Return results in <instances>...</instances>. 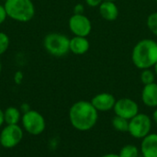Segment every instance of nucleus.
<instances>
[{
	"instance_id": "f257e3e1",
	"label": "nucleus",
	"mask_w": 157,
	"mask_h": 157,
	"mask_svg": "<svg viewBox=\"0 0 157 157\" xmlns=\"http://www.w3.org/2000/svg\"><path fill=\"white\" fill-rule=\"evenodd\" d=\"M98 120V111L89 101H77L69 109L70 123L77 131H90L97 124Z\"/></svg>"
},
{
	"instance_id": "f03ea898",
	"label": "nucleus",
	"mask_w": 157,
	"mask_h": 157,
	"mask_svg": "<svg viewBox=\"0 0 157 157\" xmlns=\"http://www.w3.org/2000/svg\"><path fill=\"white\" fill-rule=\"evenodd\" d=\"M133 64L142 70L150 69L157 63V42L154 40H140L133 48L132 53Z\"/></svg>"
},
{
	"instance_id": "7ed1b4c3",
	"label": "nucleus",
	"mask_w": 157,
	"mask_h": 157,
	"mask_svg": "<svg viewBox=\"0 0 157 157\" xmlns=\"http://www.w3.org/2000/svg\"><path fill=\"white\" fill-rule=\"evenodd\" d=\"M4 6L7 17L17 22H29L35 15V6L31 0H6Z\"/></svg>"
},
{
	"instance_id": "20e7f679",
	"label": "nucleus",
	"mask_w": 157,
	"mask_h": 157,
	"mask_svg": "<svg viewBox=\"0 0 157 157\" xmlns=\"http://www.w3.org/2000/svg\"><path fill=\"white\" fill-rule=\"evenodd\" d=\"M43 47L52 56H64L70 52V39L64 34L52 32L44 37Z\"/></svg>"
},
{
	"instance_id": "39448f33",
	"label": "nucleus",
	"mask_w": 157,
	"mask_h": 157,
	"mask_svg": "<svg viewBox=\"0 0 157 157\" xmlns=\"http://www.w3.org/2000/svg\"><path fill=\"white\" fill-rule=\"evenodd\" d=\"M23 129L31 135H40L46 127V122L43 116L36 110H29L23 113L21 117Z\"/></svg>"
},
{
	"instance_id": "423d86ee",
	"label": "nucleus",
	"mask_w": 157,
	"mask_h": 157,
	"mask_svg": "<svg viewBox=\"0 0 157 157\" xmlns=\"http://www.w3.org/2000/svg\"><path fill=\"white\" fill-rule=\"evenodd\" d=\"M152 120L144 113H138L129 121L128 132L136 139H143L151 133Z\"/></svg>"
},
{
	"instance_id": "0eeeda50",
	"label": "nucleus",
	"mask_w": 157,
	"mask_h": 157,
	"mask_svg": "<svg viewBox=\"0 0 157 157\" xmlns=\"http://www.w3.org/2000/svg\"><path fill=\"white\" fill-rule=\"evenodd\" d=\"M23 139V130L18 124H11L4 127L0 132V145L10 149L16 147Z\"/></svg>"
},
{
	"instance_id": "6e6552de",
	"label": "nucleus",
	"mask_w": 157,
	"mask_h": 157,
	"mask_svg": "<svg viewBox=\"0 0 157 157\" xmlns=\"http://www.w3.org/2000/svg\"><path fill=\"white\" fill-rule=\"evenodd\" d=\"M69 29L75 36L86 37L90 34L92 25L87 17L84 14H74L68 22Z\"/></svg>"
},
{
	"instance_id": "1a4fd4ad",
	"label": "nucleus",
	"mask_w": 157,
	"mask_h": 157,
	"mask_svg": "<svg viewBox=\"0 0 157 157\" xmlns=\"http://www.w3.org/2000/svg\"><path fill=\"white\" fill-rule=\"evenodd\" d=\"M113 110L117 116L122 117L130 121L139 113V106L132 98H123L119 100H116Z\"/></svg>"
},
{
	"instance_id": "9d476101",
	"label": "nucleus",
	"mask_w": 157,
	"mask_h": 157,
	"mask_svg": "<svg viewBox=\"0 0 157 157\" xmlns=\"http://www.w3.org/2000/svg\"><path fill=\"white\" fill-rule=\"evenodd\" d=\"M90 102L98 111H109L113 109L116 98L110 93H100L96 95Z\"/></svg>"
},
{
	"instance_id": "9b49d317",
	"label": "nucleus",
	"mask_w": 157,
	"mask_h": 157,
	"mask_svg": "<svg viewBox=\"0 0 157 157\" xmlns=\"http://www.w3.org/2000/svg\"><path fill=\"white\" fill-rule=\"evenodd\" d=\"M140 151L144 157H157V133H149L142 139Z\"/></svg>"
},
{
	"instance_id": "f8f14e48",
	"label": "nucleus",
	"mask_w": 157,
	"mask_h": 157,
	"mask_svg": "<svg viewBox=\"0 0 157 157\" xmlns=\"http://www.w3.org/2000/svg\"><path fill=\"white\" fill-rule=\"evenodd\" d=\"M142 100L149 108L157 107V84L152 83L145 85L142 91Z\"/></svg>"
},
{
	"instance_id": "ddd939ff",
	"label": "nucleus",
	"mask_w": 157,
	"mask_h": 157,
	"mask_svg": "<svg viewBox=\"0 0 157 157\" xmlns=\"http://www.w3.org/2000/svg\"><path fill=\"white\" fill-rule=\"evenodd\" d=\"M99 13L104 19L113 21L119 16V9L113 1H103L99 6Z\"/></svg>"
},
{
	"instance_id": "4468645a",
	"label": "nucleus",
	"mask_w": 157,
	"mask_h": 157,
	"mask_svg": "<svg viewBox=\"0 0 157 157\" xmlns=\"http://www.w3.org/2000/svg\"><path fill=\"white\" fill-rule=\"evenodd\" d=\"M89 41L86 37L75 36L70 40V52L76 55L85 54L89 50Z\"/></svg>"
},
{
	"instance_id": "2eb2a0df",
	"label": "nucleus",
	"mask_w": 157,
	"mask_h": 157,
	"mask_svg": "<svg viewBox=\"0 0 157 157\" xmlns=\"http://www.w3.org/2000/svg\"><path fill=\"white\" fill-rule=\"evenodd\" d=\"M5 122L7 125L11 124H18L21 120V112L17 108L15 107H8L4 111Z\"/></svg>"
},
{
	"instance_id": "dca6fc26",
	"label": "nucleus",
	"mask_w": 157,
	"mask_h": 157,
	"mask_svg": "<svg viewBox=\"0 0 157 157\" xmlns=\"http://www.w3.org/2000/svg\"><path fill=\"white\" fill-rule=\"evenodd\" d=\"M129 120L124 119L122 117L115 115V117L111 121V124L113 128L121 132H128L129 131Z\"/></svg>"
},
{
	"instance_id": "f3484780",
	"label": "nucleus",
	"mask_w": 157,
	"mask_h": 157,
	"mask_svg": "<svg viewBox=\"0 0 157 157\" xmlns=\"http://www.w3.org/2000/svg\"><path fill=\"white\" fill-rule=\"evenodd\" d=\"M119 155L121 157H138L140 155V150L133 144H126L120 150Z\"/></svg>"
},
{
	"instance_id": "a211bd4d",
	"label": "nucleus",
	"mask_w": 157,
	"mask_h": 157,
	"mask_svg": "<svg viewBox=\"0 0 157 157\" xmlns=\"http://www.w3.org/2000/svg\"><path fill=\"white\" fill-rule=\"evenodd\" d=\"M155 75L154 72H152L150 69H144L141 75V81L144 86L155 83Z\"/></svg>"
},
{
	"instance_id": "6ab92c4d",
	"label": "nucleus",
	"mask_w": 157,
	"mask_h": 157,
	"mask_svg": "<svg viewBox=\"0 0 157 157\" xmlns=\"http://www.w3.org/2000/svg\"><path fill=\"white\" fill-rule=\"evenodd\" d=\"M9 37L5 32L0 31V56L4 54L9 47Z\"/></svg>"
},
{
	"instance_id": "aec40b11",
	"label": "nucleus",
	"mask_w": 157,
	"mask_h": 157,
	"mask_svg": "<svg viewBox=\"0 0 157 157\" xmlns=\"http://www.w3.org/2000/svg\"><path fill=\"white\" fill-rule=\"evenodd\" d=\"M147 26L149 29L157 36V12L152 13L147 18Z\"/></svg>"
},
{
	"instance_id": "412c9836",
	"label": "nucleus",
	"mask_w": 157,
	"mask_h": 157,
	"mask_svg": "<svg viewBox=\"0 0 157 157\" xmlns=\"http://www.w3.org/2000/svg\"><path fill=\"white\" fill-rule=\"evenodd\" d=\"M6 17H7V15H6L5 6H4V5L0 4V25H2L6 21Z\"/></svg>"
},
{
	"instance_id": "4be33fe9",
	"label": "nucleus",
	"mask_w": 157,
	"mask_h": 157,
	"mask_svg": "<svg viewBox=\"0 0 157 157\" xmlns=\"http://www.w3.org/2000/svg\"><path fill=\"white\" fill-rule=\"evenodd\" d=\"M23 80V74L21 71H17L15 75H14V81L16 84H20Z\"/></svg>"
},
{
	"instance_id": "5701e85b",
	"label": "nucleus",
	"mask_w": 157,
	"mask_h": 157,
	"mask_svg": "<svg viewBox=\"0 0 157 157\" xmlns=\"http://www.w3.org/2000/svg\"><path fill=\"white\" fill-rule=\"evenodd\" d=\"M104 0H86V3L87 4V6H91V7H96L100 6V4L103 2Z\"/></svg>"
},
{
	"instance_id": "b1692460",
	"label": "nucleus",
	"mask_w": 157,
	"mask_h": 157,
	"mask_svg": "<svg viewBox=\"0 0 157 157\" xmlns=\"http://www.w3.org/2000/svg\"><path fill=\"white\" fill-rule=\"evenodd\" d=\"M74 14H83L84 12V6L81 4H77L74 8Z\"/></svg>"
},
{
	"instance_id": "393cba45",
	"label": "nucleus",
	"mask_w": 157,
	"mask_h": 157,
	"mask_svg": "<svg viewBox=\"0 0 157 157\" xmlns=\"http://www.w3.org/2000/svg\"><path fill=\"white\" fill-rule=\"evenodd\" d=\"M21 110L23 111V113H25V112L30 110V109H29V106L28 104H26V103L22 104V105H21Z\"/></svg>"
},
{
	"instance_id": "a878e982",
	"label": "nucleus",
	"mask_w": 157,
	"mask_h": 157,
	"mask_svg": "<svg viewBox=\"0 0 157 157\" xmlns=\"http://www.w3.org/2000/svg\"><path fill=\"white\" fill-rule=\"evenodd\" d=\"M5 122V117H4V111L0 109V127Z\"/></svg>"
},
{
	"instance_id": "bb28decb",
	"label": "nucleus",
	"mask_w": 157,
	"mask_h": 157,
	"mask_svg": "<svg viewBox=\"0 0 157 157\" xmlns=\"http://www.w3.org/2000/svg\"><path fill=\"white\" fill-rule=\"evenodd\" d=\"M101 157H121L119 155V154H107V155H104Z\"/></svg>"
},
{
	"instance_id": "cd10ccee",
	"label": "nucleus",
	"mask_w": 157,
	"mask_h": 157,
	"mask_svg": "<svg viewBox=\"0 0 157 157\" xmlns=\"http://www.w3.org/2000/svg\"><path fill=\"white\" fill-rule=\"evenodd\" d=\"M153 120H154V121L157 124V109L154 111V114H153Z\"/></svg>"
},
{
	"instance_id": "c85d7f7f",
	"label": "nucleus",
	"mask_w": 157,
	"mask_h": 157,
	"mask_svg": "<svg viewBox=\"0 0 157 157\" xmlns=\"http://www.w3.org/2000/svg\"><path fill=\"white\" fill-rule=\"evenodd\" d=\"M155 75H157V63H156V64L155 65Z\"/></svg>"
},
{
	"instance_id": "c756f323",
	"label": "nucleus",
	"mask_w": 157,
	"mask_h": 157,
	"mask_svg": "<svg viewBox=\"0 0 157 157\" xmlns=\"http://www.w3.org/2000/svg\"><path fill=\"white\" fill-rule=\"evenodd\" d=\"M1 71H2V63H1V61H0V74H1Z\"/></svg>"
},
{
	"instance_id": "7c9ffc66",
	"label": "nucleus",
	"mask_w": 157,
	"mask_h": 157,
	"mask_svg": "<svg viewBox=\"0 0 157 157\" xmlns=\"http://www.w3.org/2000/svg\"><path fill=\"white\" fill-rule=\"evenodd\" d=\"M104 1H113V2H114L115 0H104Z\"/></svg>"
},
{
	"instance_id": "2f4dec72",
	"label": "nucleus",
	"mask_w": 157,
	"mask_h": 157,
	"mask_svg": "<svg viewBox=\"0 0 157 157\" xmlns=\"http://www.w3.org/2000/svg\"><path fill=\"white\" fill-rule=\"evenodd\" d=\"M138 157H144V156H143V155H139V156H138Z\"/></svg>"
},
{
	"instance_id": "473e14b6",
	"label": "nucleus",
	"mask_w": 157,
	"mask_h": 157,
	"mask_svg": "<svg viewBox=\"0 0 157 157\" xmlns=\"http://www.w3.org/2000/svg\"><path fill=\"white\" fill-rule=\"evenodd\" d=\"M0 1H4V2H5V1H6V0H0Z\"/></svg>"
},
{
	"instance_id": "72a5a7b5",
	"label": "nucleus",
	"mask_w": 157,
	"mask_h": 157,
	"mask_svg": "<svg viewBox=\"0 0 157 157\" xmlns=\"http://www.w3.org/2000/svg\"><path fill=\"white\" fill-rule=\"evenodd\" d=\"M155 2H156V4H157V0H155Z\"/></svg>"
}]
</instances>
